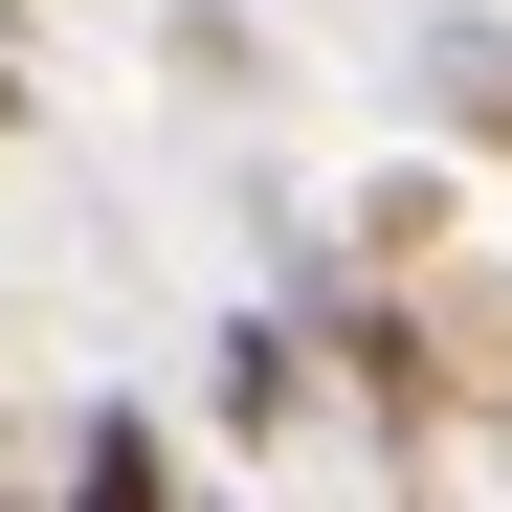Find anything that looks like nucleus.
Returning a JSON list of instances; mask_svg holds the SVG:
<instances>
[{"label":"nucleus","mask_w":512,"mask_h":512,"mask_svg":"<svg viewBox=\"0 0 512 512\" xmlns=\"http://www.w3.org/2000/svg\"><path fill=\"white\" fill-rule=\"evenodd\" d=\"M446 223H468V201H446V156H401V179L357 201V245H379V268H446Z\"/></svg>","instance_id":"obj_5"},{"label":"nucleus","mask_w":512,"mask_h":512,"mask_svg":"<svg viewBox=\"0 0 512 512\" xmlns=\"http://www.w3.org/2000/svg\"><path fill=\"white\" fill-rule=\"evenodd\" d=\"M290 334H312V357H334V401H357V423H379V446H423V423H446V401H468V357H446V312H423L401 268H357V290H312Z\"/></svg>","instance_id":"obj_1"},{"label":"nucleus","mask_w":512,"mask_h":512,"mask_svg":"<svg viewBox=\"0 0 512 512\" xmlns=\"http://www.w3.org/2000/svg\"><path fill=\"white\" fill-rule=\"evenodd\" d=\"M0 134H23V45H0Z\"/></svg>","instance_id":"obj_6"},{"label":"nucleus","mask_w":512,"mask_h":512,"mask_svg":"<svg viewBox=\"0 0 512 512\" xmlns=\"http://www.w3.org/2000/svg\"><path fill=\"white\" fill-rule=\"evenodd\" d=\"M201 401H223V446H290V423H312V334L290 312H223L201 334Z\"/></svg>","instance_id":"obj_2"},{"label":"nucleus","mask_w":512,"mask_h":512,"mask_svg":"<svg viewBox=\"0 0 512 512\" xmlns=\"http://www.w3.org/2000/svg\"><path fill=\"white\" fill-rule=\"evenodd\" d=\"M0 45H23V0H0Z\"/></svg>","instance_id":"obj_7"},{"label":"nucleus","mask_w":512,"mask_h":512,"mask_svg":"<svg viewBox=\"0 0 512 512\" xmlns=\"http://www.w3.org/2000/svg\"><path fill=\"white\" fill-rule=\"evenodd\" d=\"M401 67H423V112H446L468 156H512V23H490V0H423V45H401Z\"/></svg>","instance_id":"obj_3"},{"label":"nucleus","mask_w":512,"mask_h":512,"mask_svg":"<svg viewBox=\"0 0 512 512\" xmlns=\"http://www.w3.org/2000/svg\"><path fill=\"white\" fill-rule=\"evenodd\" d=\"M45 512H179V423H156V401H90V423H67V490Z\"/></svg>","instance_id":"obj_4"},{"label":"nucleus","mask_w":512,"mask_h":512,"mask_svg":"<svg viewBox=\"0 0 512 512\" xmlns=\"http://www.w3.org/2000/svg\"><path fill=\"white\" fill-rule=\"evenodd\" d=\"M179 512H223V490H179Z\"/></svg>","instance_id":"obj_8"}]
</instances>
